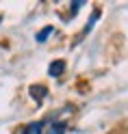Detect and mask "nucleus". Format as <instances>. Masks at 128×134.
Returning a JSON list of instances; mask_svg holds the SVG:
<instances>
[{
  "mask_svg": "<svg viewBox=\"0 0 128 134\" xmlns=\"http://www.w3.org/2000/svg\"><path fill=\"white\" fill-rule=\"evenodd\" d=\"M28 91H30V97L35 99L37 104H41V102L46 99V95H48V89H46L44 85H33Z\"/></svg>",
  "mask_w": 128,
  "mask_h": 134,
  "instance_id": "obj_1",
  "label": "nucleus"
},
{
  "mask_svg": "<svg viewBox=\"0 0 128 134\" xmlns=\"http://www.w3.org/2000/svg\"><path fill=\"white\" fill-rule=\"evenodd\" d=\"M46 134H65V123H52Z\"/></svg>",
  "mask_w": 128,
  "mask_h": 134,
  "instance_id": "obj_6",
  "label": "nucleus"
},
{
  "mask_svg": "<svg viewBox=\"0 0 128 134\" xmlns=\"http://www.w3.org/2000/svg\"><path fill=\"white\" fill-rule=\"evenodd\" d=\"M44 132V123L37 121V123H28L26 130H24V134H41Z\"/></svg>",
  "mask_w": 128,
  "mask_h": 134,
  "instance_id": "obj_3",
  "label": "nucleus"
},
{
  "mask_svg": "<svg viewBox=\"0 0 128 134\" xmlns=\"http://www.w3.org/2000/svg\"><path fill=\"white\" fill-rule=\"evenodd\" d=\"M0 22H2V18H0Z\"/></svg>",
  "mask_w": 128,
  "mask_h": 134,
  "instance_id": "obj_8",
  "label": "nucleus"
},
{
  "mask_svg": "<svg viewBox=\"0 0 128 134\" xmlns=\"http://www.w3.org/2000/svg\"><path fill=\"white\" fill-rule=\"evenodd\" d=\"M85 2H83V0H76V2H72V9H70V13H72V18H74V15L76 13H78V9H80V7H83Z\"/></svg>",
  "mask_w": 128,
  "mask_h": 134,
  "instance_id": "obj_7",
  "label": "nucleus"
},
{
  "mask_svg": "<svg viewBox=\"0 0 128 134\" xmlns=\"http://www.w3.org/2000/svg\"><path fill=\"white\" fill-rule=\"evenodd\" d=\"M100 20V9H93V13H91V20H89V24H87V26H85L83 28V35H87V32L93 28V24H96Z\"/></svg>",
  "mask_w": 128,
  "mask_h": 134,
  "instance_id": "obj_4",
  "label": "nucleus"
},
{
  "mask_svg": "<svg viewBox=\"0 0 128 134\" xmlns=\"http://www.w3.org/2000/svg\"><path fill=\"white\" fill-rule=\"evenodd\" d=\"M63 71H65V61H54V63H50V67H48V74L52 78L63 76Z\"/></svg>",
  "mask_w": 128,
  "mask_h": 134,
  "instance_id": "obj_2",
  "label": "nucleus"
},
{
  "mask_svg": "<svg viewBox=\"0 0 128 134\" xmlns=\"http://www.w3.org/2000/svg\"><path fill=\"white\" fill-rule=\"evenodd\" d=\"M52 32H54V26H46V28H41V30H39V35H37V41H39V43H44V41H46L50 35H52Z\"/></svg>",
  "mask_w": 128,
  "mask_h": 134,
  "instance_id": "obj_5",
  "label": "nucleus"
}]
</instances>
